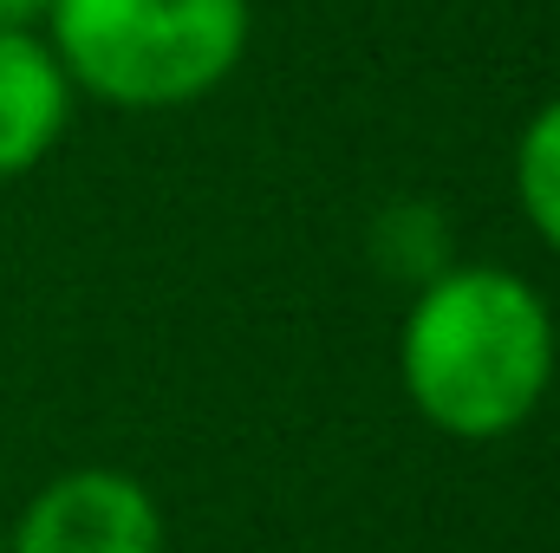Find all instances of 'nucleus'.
Listing matches in <instances>:
<instances>
[{
  "mask_svg": "<svg viewBox=\"0 0 560 553\" xmlns=\"http://www.w3.org/2000/svg\"><path fill=\"white\" fill-rule=\"evenodd\" d=\"M13 553H163V515L118 469H72L33 495Z\"/></svg>",
  "mask_w": 560,
  "mask_h": 553,
  "instance_id": "obj_3",
  "label": "nucleus"
},
{
  "mask_svg": "<svg viewBox=\"0 0 560 553\" xmlns=\"http://www.w3.org/2000/svg\"><path fill=\"white\" fill-rule=\"evenodd\" d=\"M46 20L66 79L125 111L209 98L248 52V0H52Z\"/></svg>",
  "mask_w": 560,
  "mask_h": 553,
  "instance_id": "obj_2",
  "label": "nucleus"
},
{
  "mask_svg": "<svg viewBox=\"0 0 560 553\" xmlns=\"http://www.w3.org/2000/svg\"><path fill=\"white\" fill-rule=\"evenodd\" d=\"M72 118V79L26 26H0V183L26 176Z\"/></svg>",
  "mask_w": 560,
  "mask_h": 553,
  "instance_id": "obj_4",
  "label": "nucleus"
},
{
  "mask_svg": "<svg viewBox=\"0 0 560 553\" xmlns=\"http://www.w3.org/2000/svg\"><path fill=\"white\" fill-rule=\"evenodd\" d=\"M515 189H522V209H528L535 235L560 255V98L522 131V150H515Z\"/></svg>",
  "mask_w": 560,
  "mask_h": 553,
  "instance_id": "obj_5",
  "label": "nucleus"
},
{
  "mask_svg": "<svg viewBox=\"0 0 560 553\" xmlns=\"http://www.w3.org/2000/svg\"><path fill=\"white\" fill-rule=\"evenodd\" d=\"M405 391L443 436L489 443L541 411L555 378L548 299L509 268H456L405 319Z\"/></svg>",
  "mask_w": 560,
  "mask_h": 553,
  "instance_id": "obj_1",
  "label": "nucleus"
},
{
  "mask_svg": "<svg viewBox=\"0 0 560 553\" xmlns=\"http://www.w3.org/2000/svg\"><path fill=\"white\" fill-rule=\"evenodd\" d=\"M46 7H52V0H0V26H13V33H20V26L46 20Z\"/></svg>",
  "mask_w": 560,
  "mask_h": 553,
  "instance_id": "obj_6",
  "label": "nucleus"
}]
</instances>
